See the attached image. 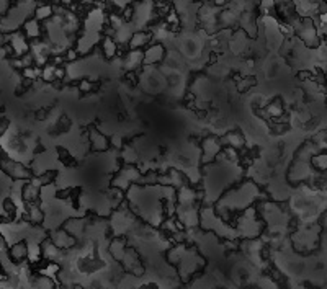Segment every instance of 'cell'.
Segmentation results:
<instances>
[{
	"mask_svg": "<svg viewBox=\"0 0 327 289\" xmlns=\"http://www.w3.org/2000/svg\"><path fill=\"white\" fill-rule=\"evenodd\" d=\"M267 113H268V116L278 118V116H281L283 108L278 101H273V103H270V105H267Z\"/></svg>",
	"mask_w": 327,
	"mask_h": 289,
	"instance_id": "obj_14",
	"label": "cell"
},
{
	"mask_svg": "<svg viewBox=\"0 0 327 289\" xmlns=\"http://www.w3.org/2000/svg\"><path fill=\"white\" fill-rule=\"evenodd\" d=\"M52 17H54V5L36 3L35 10H33V18H35L36 22H40L41 24L48 23L50 20H52Z\"/></svg>",
	"mask_w": 327,
	"mask_h": 289,
	"instance_id": "obj_8",
	"label": "cell"
},
{
	"mask_svg": "<svg viewBox=\"0 0 327 289\" xmlns=\"http://www.w3.org/2000/svg\"><path fill=\"white\" fill-rule=\"evenodd\" d=\"M75 289H82V288H75Z\"/></svg>",
	"mask_w": 327,
	"mask_h": 289,
	"instance_id": "obj_17",
	"label": "cell"
},
{
	"mask_svg": "<svg viewBox=\"0 0 327 289\" xmlns=\"http://www.w3.org/2000/svg\"><path fill=\"white\" fill-rule=\"evenodd\" d=\"M50 240L52 243L56 245L59 250H67V248H72L75 245V239L72 237L69 232H66L64 229H56L51 232V237Z\"/></svg>",
	"mask_w": 327,
	"mask_h": 289,
	"instance_id": "obj_6",
	"label": "cell"
},
{
	"mask_svg": "<svg viewBox=\"0 0 327 289\" xmlns=\"http://www.w3.org/2000/svg\"><path fill=\"white\" fill-rule=\"evenodd\" d=\"M144 61V51H139V49H129L126 52V56L123 59V66L128 71H136Z\"/></svg>",
	"mask_w": 327,
	"mask_h": 289,
	"instance_id": "obj_10",
	"label": "cell"
},
{
	"mask_svg": "<svg viewBox=\"0 0 327 289\" xmlns=\"http://www.w3.org/2000/svg\"><path fill=\"white\" fill-rule=\"evenodd\" d=\"M89 141H90L92 149L99 150V152H105L106 149H108V145H110L108 137H106L105 134H101V132L97 131V129H92V131H90Z\"/></svg>",
	"mask_w": 327,
	"mask_h": 289,
	"instance_id": "obj_11",
	"label": "cell"
},
{
	"mask_svg": "<svg viewBox=\"0 0 327 289\" xmlns=\"http://www.w3.org/2000/svg\"><path fill=\"white\" fill-rule=\"evenodd\" d=\"M26 255H28V247H26V242L25 240H22V242H17L8 247V258H10L12 263H22L26 260Z\"/></svg>",
	"mask_w": 327,
	"mask_h": 289,
	"instance_id": "obj_9",
	"label": "cell"
},
{
	"mask_svg": "<svg viewBox=\"0 0 327 289\" xmlns=\"http://www.w3.org/2000/svg\"><path fill=\"white\" fill-rule=\"evenodd\" d=\"M223 150V142L214 136H209L203 141L201 144V152H203V162H211L221 154Z\"/></svg>",
	"mask_w": 327,
	"mask_h": 289,
	"instance_id": "obj_2",
	"label": "cell"
},
{
	"mask_svg": "<svg viewBox=\"0 0 327 289\" xmlns=\"http://www.w3.org/2000/svg\"><path fill=\"white\" fill-rule=\"evenodd\" d=\"M8 10H10V2H7V0H0V18L5 17L8 13Z\"/></svg>",
	"mask_w": 327,
	"mask_h": 289,
	"instance_id": "obj_16",
	"label": "cell"
},
{
	"mask_svg": "<svg viewBox=\"0 0 327 289\" xmlns=\"http://www.w3.org/2000/svg\"><path fill=\"white\" fill-rule=\"evenodd\" d=\"M165 57V48L160 43H152L151 46L144 49V61L146 66H155V64L162 62Z\"/></svg>",
	"mask_w": 327,
	"mask_h": 289,
	"instance_id": "obj_3",
	"label": "cell"
},
{
	"mask_svg": "<svg viewBox=\"0 0 327 289\" xmlns=\"http://www.w3.org/2000/svg\"><path fill=\"white\" fill-rule=\"evenodd\" d=\"M20 31L25 34V38L28 41H38V39L43 38V24L40 22H36L35 18H28L25 23L22 24V29Z\"/></svg>",
	"mask_w": 327,
	"mask_h": 289,
	"instance_id": "obj_5",
	"label": "cell"
},
{
	"mask_svg": "<svg viewBox=\"0 0 327 289\" xmlns=\"http://www.w3.org/2000/svg\"><path fill=\"white\" fill-rule=\"evenodd\" d=\"M99 48H100L101 54H103V57H106V59H113L118 56V52H120V44L115 41V38L105 36V34L100 39Z\"/></svg>",
	"mask_w": 327,
	"mask_h": 289,
	"instance_id": "obj_7",
	"label": "cell"
},
{
	"mask_svg": "<svg viewBox=\"0 0 327 289\" xmlns=\"http://www.w3.org/2000/svg\"><path fill=\"white\" fill-rule=\"evenodd\" d=\"M223 142L226 144L224 147H231L234 150H239L244 145V137H242V134H239V132H231V134H227L224 137Z\"/></svg>",
	"mask_w": 327,
	"mask_h": 289,
	"instance_id": "obj_13",
	"label": "cell"
},
{
	"mask_svg": "<svg viewBox=\"0 0 327 289\" xmlns=\"http://www.w3.org/2000/svg\"><path fill=\"white\" fill-rule=\"evenodd\" d=\"M154 41H152V34H151L149 29H138V31L133 33V36H131L129 43H128V48L129 49H139V51H144L146 48L151 46Z\"/></svg>",
	"mask_w": 327,
	"mask_h": 289,
	"instance_id": "obj_4",
	"label": "cell"
},
{
	"mask_svg": "<svg viewBox=\"0 0 327 289\" xmlns=\"http://www.w3.org/2000/svg\"><path fill=\"white\" fill-rule=\"evenodd\" d=\"M262 230V222L257 217L255 208H249L239 216L237 232L246 239H255Z\"/></svg>",
	"mask_w": 327,
	"mask_h": 289,
	"instance_id": "obj_1",
	"label": "cell"
},
{
	"mask_svg": "<svg viewBox=\"0 0 327 289\" xmlns=\"http://www.w3.org/2000/svg\"><path fill=\"white\" fill-rule=\"evenodd\" d=\"M66 232H69L74 239H79L85 232V220L80 217H72L66 220V225L62 227Z\"/></svg>",
	"mask_w": 327,
	"mask_h": 289,
	"instance_id": "obj_12",
	"label": "cell"
},
{
	"mask_svg": "<svg viewBox=\"0 0 327 289\" xmlns=\"http://www.w3.org/2000/svg\"><path fill=\"white\" fill-rule=\"evenodd\" d=\"M94 88H95V83L89 80V78H80L79 80V90L82 93H90L94 92Z\"/></svg>",
	"mask_w": 327,
	"mask_h": 289,
	"instance_id": "obj_15",
	"label": "cell"
}]
</instances>
